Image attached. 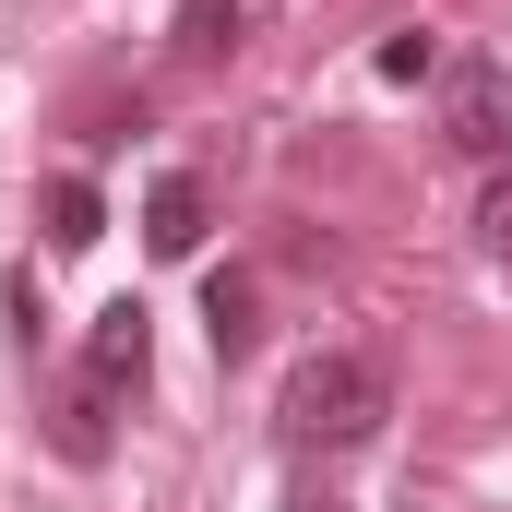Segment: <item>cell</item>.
Returning <instances> with one entry per match:
<instances>
[{
    "label": "cell",
    "mask_w": 512,
    "mask_h": 512,
    "mask_svg": "<svg viewBox=\"0 0 512 512\" xmlns=\"http://www.w3.org/2000/svg\"><path fill=\"white\" fill-rule=\"evenodd\" d=\"M203 334H215V358H227V370L262 346V286H251V274H215V286H203Z\"/></svg>",
    "instance_id": "5b68a950"
},
{
    "label": "cell",
    "mask_w": 512,
    "mask_h": 512,
    "mask_svg": "<svg viewBox=\"0 0 512 512\" xmlns=\"http://www.w3.org/2000/svg\"><path fill=\"white\" fill-rule=\"evenodd\" d=\"M477 227H489V262H501V274H512V167H501V179H489V203H477Z\"/></svg>",
    "instance_id": "30bf717a"
},
{
    "label": "cell",
    "mask_w": 512,
    "mask_h": 512,
    "mask_svg": "<svg viewBox=\"0 0 512 512\" xmlns=\"http://www.w3.org/2000/svg\"><path fill=\"white\" fill-rule=\"evenodd\" d=\"M96 239H108L96 179H48V251H96Z\"/></svg>",
    "instance_id": "52a82bcc"
},
{
    "label": "cell",
    "mask_w": 512,
    "mask_h": 512,
    "mask_svg": "<svg viewBox=\"0 0 512 512\" xmlns=\"http://www.w3.org/2000/svg\"><path fill=\"white\" fill-rule=\"evenodd\" d=\"M143 370H155V322H143V298H108L96 334H84V382L96 393H143Z\"/></svg>",
    "instance_id": "3957f363"
},
{
    "label": "cell",
    "mask_w": 512,
    "mask_h": 512,
    "mask_svg": "<svg viewBox=\"0 0 512 512\" xmlns=\"http://www.w3.org/2000/svg\"><path fill=\"white\" fill-rule=\"evenodd\" d=\"M298 512H334V501H298Z\"/></svg>",
    "instance_id": "8fae6325"
},
{
    "label": "cell",
    "mask_w": 512,
    "mask_h": 512,
    "mask_svg": "<svg viewBox=\"0 0 512 512\" xmlns=\"http://www.w3.org/2000/svg\"><path fill=\"white\" fill-rule=\"evenodd\" d=\"M60 453H72V465H96V453H108V393H96V382L60 405Z\"/></svg>",
    "instance_id": "ba28073f"
},
{
    "label": "cell",
    "mask_w": 512,
    "mask_h": 512,
    "mask_svg": "<svg viewBox=\"0 0 512 512\" xmlns=\"http://www.w3.org/2000/svg\"><path fill=\"white\" fill-rule=\"evenodd\" d=\"M143 251H167V262L203 251V179H155L143 191Z\"/></svg>",
    "instance_id": "277c9868"
},
{
    "label": "cell",
    "mask_w": 512,
    "mask_h": 512,
    "mask_svg": "<svg viewBox=\"0 0 512 512\" xmlns=\"http://www.w3.org/2000/svg\"><path fill=\"white\" fill-rule=\"evenodd\" d=\"M441 143L477 155V167H512V60H453L441 72Z\"/></svg>",
    "instance_id": "7a4b0ae2"
},
{
    "label": "cell",
    "mask_w": 512,
    "mask_h": 512,
    "mask_svg": "<svg viewBox=\"0 0 512 512\" xmlns=\"http://www.w3.org/2000/svg\"><path fill=\"white\" fill-rule=\"evenodd\" d=\"M429 72H453L429 24H405V36H382V84H429Z\"/></svg>",
    "instance_id": "9c48e42d"
},
{
    "label": "cell",
    "mask_w": 512,
    "mask_h": 512,
    "mask_svg": "<svg viewBox=\"0 0 512 512\" xmlns=\"http://www.w3.org/2000/svg\"><path fill=\"white\" fill-rule=\"evenodd\" d=\"M239 24H251L239 0H179V24H167V48H179V60L203 72V60H227V48H239Z\"/></svg>",
    "instance_id": "8992f818"
},
{
    "label": "cell",
    "mask_w": 512,
    "mask_h": 512,
    "mask_svg": "<svg viewBox=\"0 0 512 512\" xmlns=\"http://www.w3.org/2000/svg\"><path fill=\"white\" fill-rule=\"evenodd\" d=\"M286 441L298 453H358L370 429L393 417V382H382V358H358V346H322V358H298L286 370Z\"/></svg>",
    "instance_id": "6da1fadb"
}]
</instances>
